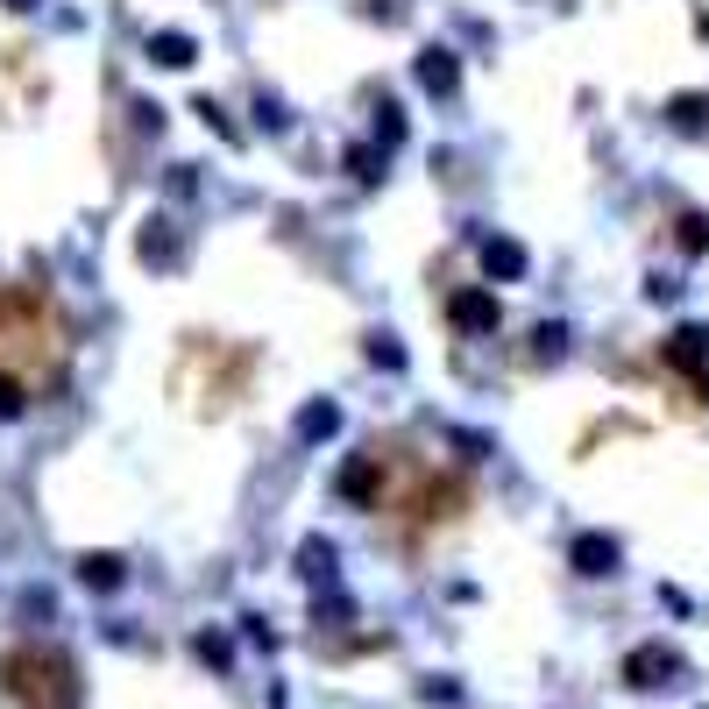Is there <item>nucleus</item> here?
Returning <instances> with one entry per match:
<instances>
[{
  "mask_svg": "<svg viewBox=\"0 0 709 709\" xmlns=\"http://www.w3.org/2000/svg\"><path fill=\"white\" fill-rule=\"evenodd\" d=\"M0 376H22L29 390L64 376V320L43 291L0 284Z\"/></svg>",
  "mask_w": 709,
  "mask_h": 709,
  "instance_id": "nucleus-1",
  "label": "nucleus"
},
{
  "mask_svg": "<svg viewBox=\"0 0 709 709\" xmlns=\"http://www.w3.org/2000/svg\"><path fill=\"white\" fill-rule=\"evenodd\" d=\"M0 681H8V695H22L29 709H71V667L57 653H8L0 660Z\"/></svg>",
  "mask_w": 709,
  "mask_h": 709,
  "instance_id": "nucleus-2",
  "label": "nucleus"
},
{
  "mask_svg": "<svg viewBox=\"0 0 709 709\" xmlns=\"http://www.w3.org/2000/svg\"><path fill=\"white\" fill-rule=\"evenodd\" d=\"M454 327H497V298H483V291L454 298Z\"/></svg>",
  "mask_w": 709,
  "mask_h": 709,
  "instance_id": "nucleus-3",
  "label": "nucleus"
},
{
  "mask_svg": "<svg viewBox=\"0 0 709 709\" xmlns=\"http://www.w3.org/2000/svg\"><path fill=\"white\" fill-rule=\"evenodd\" d=\"M149 57L156 64H192V36H149Z\"/></svg>",
  "mask_w": 709,
  "mask_h": 709,
  "instance_id": "nucleus-4",
  "label": "nucleus"
},
{
  "mask_svg": "<svg viewBox=\"0 0 709 709\" xmlns=\"http://www.w3.org/2000/svg\"><path fill=\"white\" fill-rule=\"evenodd\" d=\"M419 78H426V86H433V93H447V86H454V57H447V50H426V64H419Z\"/></svg>",
  "mask_w": 709,
  "mask_h": 709,
  "instance_id": "nucleus-5",
  "label": "nucleus"
},
{
  "mask_svg": "<svg viewBox=\"0 0 709 709\" xmlns=\"http://www.w3.org/2000/svg\"><path fill=\"white\" fill-rule=\"evenodd\" d=\"M22 405H29V383L22 376H0V419H15Z\"/></svg>",
  "mask_w": 709,
  "mask_h": 709,
  "instance_id": "nucleus-6",
  "label": "nucleus"
},
{
  "mask_svg": "<svg viewBox=\"0 0 709 709\" xmlns=\"http://www.w3.org/2000/svg\"><path fill=\"white\" fill-rule=\"evenodd\" d=\"M483 263H490V270H504V277H511V270H518V263H525V256H518V249H511V242H490V249H483Z\"/></svg>",
  "mask_w": 709,
  "mask_h": 709,
  "instance_id": "nucleus-7",
  "label": "nucleus"
},
{
  "mask_svg": "<svg viewBox=\"0 0 709 709\" xmlns=\"http://www.w3.org/2000/svg\"><path fill=\"white\" fill-rule=\"evenodd\" d=\"M86 582H93V589H114L121 568H114V561H86Z\"/></svg>",
  "mask_w": 709,
  "mask_h": 709,
  "instance_id": "nucleus-8",
  "label": "nucleus"
},
{
  "mask_svg": "<svg viewBox=\"0 0 709 709\" xmlns=\"http://www.w3.org/2000/svg\"><path fill=\"white\" fill-rule=\"evenodd\" d=\"M298 426H305V433H334V405H312Z\"/></svg>",
  "mask_w": 709,
  "mask_h": 709,
  "instance_id": "nucleus-9",
  "label": "nucleus"
}]
</instances>
